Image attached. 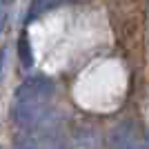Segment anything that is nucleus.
<instances>
[{
  "label": "nucleus",
  "mask_w": 149,
  "mask_h": 149,
  "mask_svg": "<svg viewBox=\"0 0 149 149\" xmlns=\"http://www.w3.org/2000/svg\"><path fill=\"white\" fill-rule=\"evenodd\" d=\"M56 91L54 80L38 76L29 78L16 89L11 105V118L18 127L25 129H45L49 127V100Z\"/></svg>",
  "instance_id": "obj_1"
},
{
  "label": "nucleus",
  "mask_w": 149,
  "mask_h": 149,
  "mask_svg": "<svg viewBox=\"0 0 149 149\" xmlns=\"http://www.w3.org/2000/svg\"><path fill=\"white\" fill-rule=\"evenodd\" d=\"M111 149H147L145 134L136 123H120L109 136Z\"/></svg>",
  "instance_id": "obj_2"
},
{
  "label": "nucleus",
  "mask_w": 149,
  "mask_h": 149,
  "mask_svg": "<svg viewBox=\"0 0 149 149\" xmlns=\"http://www.w3.org/2000/svg\"><path fill=\"white\" fill-rule=\"evenodd\" d=\"M18 54H20V62H22V67H25V69L33 67V54H31V45H29V36H27V31L20 33Z\"/></svg>",
  "instance_id": "obj_3"
},
{
  "label": "nucleus",
  "mask_w": 149,
  "mask_h": 149,
  "mask_svg": "<svg viewBox=\"0 0 149 149\" xmlns=\"http://www.w3.org/2000/svg\"><path fill=\"white\" fill-rule=\"evenodd\" d=\"M13 0H0V33L5 31L7 18H9V7H11Z\"/></svg>",
  "instance_id": "obj_4"
},
{
  "label": "nucleus",
  "mask_w": 149,
  "mask_h": 149,
  "mask_svg": "<svg viewBox=\"0 0 149 149\" xmlns=\"http://www.w3.org/2000/svg\"><path fill=\"white\" fill-rule=\"evenodd\" d=\"M13 149H38V145H36V140H33V136H27V138H22V140H18V145Z\"/></svg>",
  "instance_id": "obj_5"
},
{
  "label": "nucleus",
  "mask_w": 149,
  "mask_h": 149,
  "mask_svg": "<svg viewBox=\"0 0 149 149\" xmlns=\"http://www.w3.org/2000/svg\"><path fill=\"white\" fill-rule=\"evenodd\" d=\"M2 58H5V51H0V67H2Z\"/></svg>",
  "instance_id": "obj_6"
}]
</instances>
